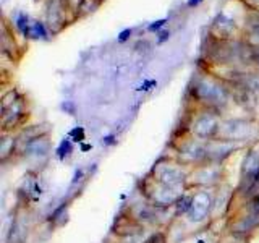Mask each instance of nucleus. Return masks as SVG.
Listing matches in <instances>:
<instances>
[{"label": "nucleus", "instance_id": "1", "mask_svg": "<svg viewBox=\"0 0 259 243\" xmlns=\"http://www.w3.org/2000/svg\"><path fill=\"white\" fill-rule=\"evenodd\" d=\"M154 182H157L164 186L174 190H182L185 191L186 185H188V177L190 174L185 170V166L180 164L178 160H168V159H160L156 166L151 169L148 174Z\"/></svg>", "mask_w": 259, "mask_h": 243}, {"label": "nucleus", "instance_id": "2", "mask_svg": "<svg viewBox=\"0 0 259 243\" xmlns=\"http://www.w3.org/2000/svg\"><path fill=\"white\" fill-rule=\"evenodd\" d=\"M259 227V193L248 196L245 205L237 213L232 221L229 229L237 237H246L253 233Z\"/></svg>", "mask_w": 259, "mask_h": 243}, {"label": "nucleus", "instance_id": "3", "mask_svg": "<svg viewBox=\"0 0 259 243\" xmlns=\"http://www.w3.org/2000/svg\"><path fill=\"white\" fill-rule=\"evenodd\" d=\"M259 144L249 148L243 157L240 170V185L237 191L241 196H253L259 193Z\"/></svg>", "mask_w": 259, "mask_h": 243}, {"label": "nucleus", "instance_id": "4", "mask_svg": "<svg viewBox=\"0 0 259 243\" xmlns=\"http://www.w3.org/2000/svg\"><path fill=\"white\" fill-rule=\"evenodd\" d=\"M214 206L215 191H212V188H199L196 193H193V202L188 214H186V219L191 224H201L210 216Z\"/></svg>", "mask_w": 259, "mask_h": 243}, {"label": "nucleus", "instance_id": "5", "mask_svg": "<svg viewBox=\"0 0 259 243\" xmlns=\"http://www.w3.org/2000/svg\"><path fill=\"white\" fill-rule=\"evenodd\" d=\"M256 136V128L254 125L248 120H227L221 124L219 128V140H225V141H232L241 144L248 140H253Z\"/></svg>", "mask_w": 259, "mask_h": 243}, {"label": "nucleus", "instance_id": "6", "mask_svg": "<svg viewBox=\"0 0 259 243\" xmlns=\"http://www.w3.org/2000/svg\"><path fill=\"white\" fill-rule=\"evenodd\" d=\"M221 118L215 112L212 110H206L201 112L199 115H196L191 122V133L194 138H198L201 141H210L217 138L219 135V128H221Z\"/></svg>", "mask_w": 259, "mask_h": 243}, {"label": "nucleus", "instance_id": "7", "mask_svg": "<svg viewBox=\"0 0 259 243\" xmlns=\"http://www.w3.org/2000/svg\"><path fill=\"white\" fill-rule=\"evenodd\" d=\"M222 180V164L214 162H204L193 169L188 177V185L198 186V188H212Z\"/></svg>", "mask_w": 259, "mask_h": 243}, {"label": "nucleus", "instance_id": "8", "mask_svg": "<svg viewBox=\"0 0 259 243\" xmlns=\"http://www.w3.org/2000/svg\"><path fill=\"white\" fill-rule=\"evenodd\" d=\"M177 160L183 166L196 167L206 162V141H201L198 138L185 140L177 146Z\"/></svg>", "mask_w": 259, "mask_h": 243}, {"label": "nucleus", "instance_id": "9", "mask_svg": "<svg viewBox=\"0 0 259 243\" xmlns=\"http://www.w3.org/2000/svg\"><path fill=\"white\" fill-rule=\"evenodd\" d=\"M240 148H241V144L214 138V140L206 141V162L222 164V162L229 157L233 151H237Z\"/></svg>", "mask_w": 259, "mask_h": 243}, {"label": "nucleus", "instance_id": "10", "mask_svg": "<svg viewBox=\"0 0 259 243\" xmlns=\"http://www.w3.org/2000/svg\"><path fill=\"white\" fill-rule=\"evenodd\" d=\"M194 91L198 94V99L206 102L207 105H219L224 104L227 99L225 89L219 85H212L209 81H201V83L194 88Z\"/></svg>", "mask_w": 259, "mask_h": 243}, {"label": "nucleus", "instance_id": "11", "mask_svg": "<svg viewBox=\"0 0 259 243\" xmlns=\"http://www.w3.org/2000/svg\"><path fill=\"white\" fill-rule=\"evenodd\" d=\"M23 154L26 159H32V160L46 159L49 154H51V141H49L47 135L39 136V138H36V140H31L29 143L24 144Z\"/></svg>", "mask_w": 259, "mask_h": 243}, {"label": "nucleus", "instance_id": "12", "mask_svg": "<svg viewBox=\"0 0 259 243\" xmlns=\"http://www.w3.org/2000/svg\"><path fill=\"white\" fill-rule=\"evenodd\" d=\"M16 143H18V138L15 136H8L2 140V146H0V159H2V162H5L13 154Z\"/></svg>", "mask_w": 259, "mask_h": 243}, {"label": "nucleus", "instance_id": "13", "mask_svg": "<svg viewBox=\"0 0 259 243\" xmlns=\"http://www.w3.org/2000/svg\"><path fill=\"white\" fill-rule=\"evenodd\" d=\"M191 202H193V194H183V196L177 201V205L174 206L175 214L177 216H186L190 208H191Z\"/></svg>", "mask_w": 259, "mask_h": 243}, {"label": "nucleus", "instance_id": "14", "mask_svg": "<svg viewBox=\"0 0 259 243\" xmlns=\"http://www.w3.org/2000/svg\"><path fill=\"white\" fill-rule=\"evenodd\" d=\"M71 152H73V141L70 140V138H65V140H62V143L59 144V148L55 149L57 157H59L60 160L68 159L71 156Z\"/></svg>", "mask_w": 259, "mask_h": 243}, {"label": "nucleus", "instance_id": "15", "mask_svg": "<svg viewBox=\"0 0 259 243\" xmlns=\"http://www.w3.org/2000/svg\"><path fill=\"white\" fill-rule=\"evenodd\" d=\"M24 34H29L31 37H42V36H46V29H44V26L40 23H32V26L31 28H28L26 29V32Z\"/></svg>", "mask_w": 259, "mask_h": 243}, {"label": "nucleus", "instance_id": "16", "mask_svg": "<svg viewBox=\"0 0 259 243\" xmlns=\"http://www.w3.org/2000/svg\"><path fill=\"white\" fill-rule=\"evenodd\" d=\"M70 140L75 141V143H81L84 140V128L83 127H76L73 128L70 132Z\"/></svg>", "mask_w": 259, "mask_h": 243}, {"label": "nucleus", "instance_id": "17", "mask_svg": "<svg viewBox=\"0 0 259 243\" xmlns=\"http://www.w3.org/2000/svg\"><path fill=\"white\" fill-rule=\"evenodd\" d=\"M165 21L167 20H159V21H154L151 26H149V31H156V29H159V28H162L165 24Z\"/></svg>", "mask_w": 259, "mask_h": 243}, {"label": "nucleus", "instance_id": "18", "mask_svg": "<svg viewBox=\"0 0 259 243\" xmlns=\"http://www.w3.org/2000/svg\"><path fill=\"white\" fill-rule=\"evenodd\" d=\"M130 36H132V29H125V31H121V32H120L118 40H120V43H123V40H126Z\"/></svg>", "mask_w": 259, "mask_h": 243}, {"label": "nucleus", "instance_id": "19", "mask_svg": "<svg viewBox=\"0 0 259 243\" xmlns=\"http://www.w3.org/2000/svg\"><path fill=\"white\" fill-rule=\"evenodd\" d=\"M170 34H168V32L167 31H164V32H160V37H159V43H164V40L168 37Z\"/></svg>", "mask_w": 259, "mask_h": 243}, {"label": "nucleus", "instance_id": "20", "mask_svg": "<svg viewBox=\"0 0 259 243\" xmlns=\"http://www.w3.org/2000/svg\"><path fill=\"white\" fill-rule=\"evenodd\" d=\"M199 2H202V0H188V7H196Z\"/></svg>", "mask_w": 259, "mask_h": 243}]
</instances>
